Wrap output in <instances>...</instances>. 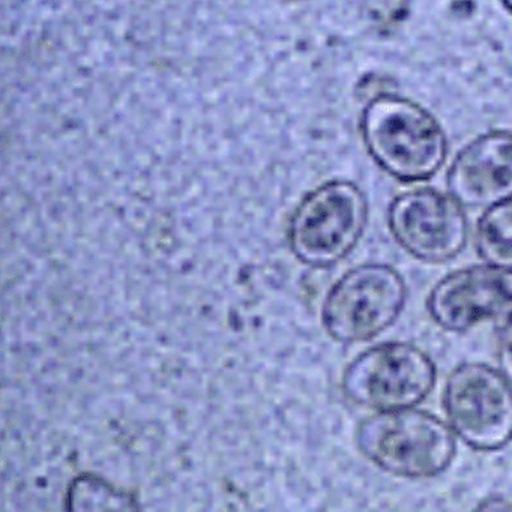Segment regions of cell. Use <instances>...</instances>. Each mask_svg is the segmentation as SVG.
<instances>
[{
    "instance_id": "1",
    "label": "cell",
    "mask_w": 512,
    "mask_h": 512,
    "mask_svg": "<svg viewBox=\"0 0 512 512\" xmlns=\"http://www.w3.org/2000/svg\"><path fill=\"white\" fill-rule=\"evenodd\" d=\"M361 134L374 163L404 184L437 175L448 158V137L427 109L409 98L380 94L362 110Z\"/></svg>"
},
{
    "instance_id": "2",
    "label": "cell",
    "mask_w": 512,
    "mask_h": 512,
    "mask_svg": "<svg viewBox=\"0 0 512 512\" xmlns=\"http://www.w3.org/2000/svg\"><path fill=\"white\" fill-rule=\"evenodd\" d=\"M355 442L368 461L398 478H434L457 455L451 425L416 407L383 410L362 419Z\"/></svg>"
},
{
    "instance_id": "3",
    "label": "cell",
    "mask_w": 512,
    "mask_h": 512,
    "mask_svg": "<svg viewBox=\"0 0 512 512\" xmlns=\"http://www.w3.org/2000/svg\"><path fill=\"white\" fill-rule=\"evenodd\" d=\"M367 224L364 191L350 181L325 182L296 206L289 223L290 250L304 265L331 268L355 250Z\"/></svg>"
},
{
    "instance_id": "4",
    "label": "cell",
    "mask_w": 512,
    "mask_h": 512,
    "mask_svg": "<svg viewBox=\"0 0 512 512\" xmlns=\"http://www.w3.org/2000/svg\"><path fill=\"white\" fill-rule=\"evenodd\" d=\"M437 382L427 352L409 341H385L359 353L341 377V391L364 409H406L424 403Z\"/></svg>"
},
{
    "instance_id": "5",
    "label": "cell",
    "mask_w": 512,
    "mask_h": 512,
    "mask_svg": "<svg viewBox=\"0 0 512 512\" xmlns=\"http://www.w3.org/2000/svg\"><path fill=\"white\" fill-rule=\"evenodd\" d=\"M403 275L385 263H364L347 271L326 295L322 323L332 340L365 343L391 328L406 307Z\"/></svg>"
},
{
    "instance_id": "6",
    "label": "cell",
    "mask_w": 512,
    "mask_h": 512,
    "mask_svg": "<svg viewBox=\"0 0 512 512\" xmlns=\"http://www.w3.org/2000/svg\"><path fill=\"white\" fill-rule=\"evenodd\" d=\"M443 410L455 436L469 448L499 451L512 442V383L484 362H464L449 374Z\"/></svg>"
},
{
    "instance_id": "7",
    "label": "cell",
    "mask_w": 512,
    "mask_h": 512,
    "mask_svg": "<svg viewBox=\"0 0 512 512\" xmlns=\"http://www.w3.org/2000/svg\"><path fill=\"white\" fill-rule=\"evenodd\" d=\"M463 208L451 194L434 188L403 191L389 203L388 229L407 254L439 265L466 247L469 220Z\"/></svg>"
},
{
    "instance_id": "8",
    "label": "cell",
    "mask_w": 512,
    "mask_h": 512,
    "mask_svg": "<svg viewBox=\"0 0 512 512\" xmlns=\"http://www.w3.org/2000/svg\"><path fill=\"white\" fill-rule=\"evenodd\" d=\"M431 320L448 332H467L512 313V271L475 265L434 284L425 302Z\"/></svg>"
},
{
    "instance_id": "9",
    "label": "cell",
    "mask_w": 512,
    "mask_h": 512,
    "mask_svg": "<svg viewBox=\"0 0 512 512\" xmlns=\"http://www.w3.org/2000/svg\"><path fill=\"white\" fill-rule=\"evenodd\" d=\"M446 187L464 208L487 209L512 199L511 131H488L464 146L449 167Z\"/></svg>"
},
{
    "instance_id": "10",
    "label": "cell",
    "mask_w": 512,
    "mask_h": 512,
    "mask_svg": "<svg viewBox=\"0 0 512 512\" xmlns=\"http://www.w3.org/2000/svg\"><path fill=\"white\" fill-rule=\"evenodd\" d=\"M475 248L487 265L512 271V199L485 209L476 223Z\"/></svg>"
},
{
    "instance_id": "11",
    "label": "cell",
    "mask_w": 512,
    "mask_h": 512,
    "mask_svg": "<svg viewBox=\"0 0 512 512\" xmlns=\"http://www.w3.org/2000/svg\"><path fill=\"white\" fill-rule=\"evenodd\" d=\"M65 505L68 511H139L136 494L110 484L94 473H82L71 481Z\"/></svg>"
},
{
    "instance_id": "12",
    "label": "cell",
    "mask_w": 512,
    "mask_h": 512,
    "mask_svg": "<svg viewBox=\"0 0 512 512\" xmlns=\"http://www.w3.org/2000/svg\"><path fill=\"white\" fill-rule=\"evenodd\" d=\"M497 364L503 376L512 383V313L506 316L497 340Z\"/></svg>"
},
{
    "instance_id": "13",
    "label": "cell",
    "mask_w": 512,
    "mask_h": 512,
    "mask_svg": "<svg viewBox=\"0 0 512 512\" xmlns=\"http://www.w3.org/2000/svg\"><path fill=\"white\" fill-rule=\"evenodd\" d=\"M478 511H512V502L503 496H488L476 506Z\"/></svg>"
},
{
    "instance_id": "14",
    "label": "cell",
    "mask_w": 512,
    "mask_h": 512,
    "mask_svg": "<svg viewBox=\"0 0 512 512\" xmlns=\"http://www.w3.org/2000/svg\"><path fill=\"white\" fill-rule=\"evenodd\" d=\"M500 2H502L503 7H505L506 11L512 16V0H500Z\"/></svg>"
}]
</instances>
